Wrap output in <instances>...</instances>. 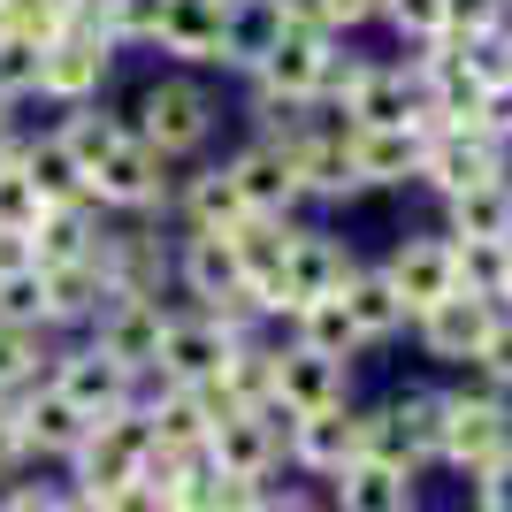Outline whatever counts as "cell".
<instances>
[{
	"label": "cell",
	"instance_id": "29",
	"mask_svg": "<svg viewBox=\"0 0 512 512\" xmlns=\"http://www.w3.org/2000/svg\"><path fill=\"white\" fill-rule=\"evenodd\" d=\"M92 245H100L92 199H77V207H46V214H39V230H31V253H39V268H69V260H92Z\"/></svg>",
	"mask_w": 512,
	"mask_h": 512
},
{
	"label": "cell",
	"instance_id": "19",
	"mask_svg": "<svg viewBox=\"0 0 512 512\" xmlns=\"http://www.w3.org/2000/svg\"><path fill=\"white\" fill-rule=\"evenodd\" d=\"M85 192L100 199V207H123V214L153 207V199H161V153H146V146H138V130H130L123 146L85 176Z\"/></svg>",
	"mask_w": 512,
	"mask_h": 512
},
{
	"label": "cell",
	"instance_id": "26",
	"mask_svg": "<svg viewBox=\"0 0 512 512\" xmlns=\"http://www.w3.org/2000/svg\"><path fill=\"white\" fill-rule=\"evenodd\" d=\"M222 23H230V0H169L161 46L184 62H222Z\"/></svg>",
	"mask_w": 512,
	"mask_h": 512
},
{
	"label": "cell",
	"instance_id": "11",
	"mask_svg": "<svg viewBox=\"0 0 512 512\" xmlns=\"http://www.w3.org/2000/svg\"><path fill=\"white\" fill-rule=\"evenodd\" d=\"M153 421V451H169V459H207V436L214 421H222V398L214 390H184V383H161L153 398H138Z\"/></svg>",
	"mask_w": 512,
	"mask_h": 512
},
{
	"label": "cell",
	"instance_id": "53",
	"mask_svg": "<svg viewBox=\"0 0 512 512\" xmlns=\"http://www.w3.org/2000/svg\"><path fill=\"white\" fill-rule=\"evenodd\" d=\"M0 130H8V92H0Z\"/></svg>",
	"mask_w": 512,
	"mask_h": 512
},
{
	"label": "cell",
	"instance_id": "17",
	"mask_svg": "<svg viewBox=\"0 0 512 512\" xmlns=\"http://www.w3.org/2000/svg\"><path fill=\"white\" fill-rule=\"evenodd\" d=\"M268 146L291 153V176H299V199H344V192H360V176H352V161H344V130H306L291 123L283 138H268Z\"/></svg>",
	"mask_w": 512,
	"mask_h": 512
},
{
	"label": "cell",
	"instance_id": "54",
	"mask_svg": "<svg viewBox=\"0 0 512 512\" xmlns=\"http://www.w3.org/2000/svg\"><path fill=\"white\" fill-rule=\"evenodd\" d=\"M0 8H8V0H0Z\"/></svg>",
	"mask_w": 512,
	"mask_h": 512
},
{
	"label": "cell",
	"instance_id": "44",
	"mask_svg": "<svg viewBox=\"0 0 512 512\" xmlns=\"http://www.w3.org/2000/svg\"><path fill=\"white\" fill-rule=\"evenodd\" d=\"M497 23H505V0H444V31H459V39H482Z\"/></svg>",
	"mask_w": 512,
	"mask_h": 512
},
{
	"label": "cell",
	"instance_id": "50",
	"mask_svg": "<svg viewBox=\"0 0 512 512\" xmlns=\"http://www.w3.org/2000/svg\"><path fill=\"white\" fill-rule=\"evenodd\" d=\"M31 467V459H23V436H16V413L0 406V482H16V474Z\"/></svg>",
	"mask_w": 512,
	"mask_h": 512
},
{
	"label": "cell",
	"instance_id": "14",
	"mask_svg": "<svg viewBox=\"0 0 512 512\" xmlns=\"http://www.w3.org/2000/svg\"><path fill=\"white\" fill-rule=\"evenodd\" d=\"M8 413H16V436H23V459H77V444H85V413L69 406L54 383H39V390H23V398H8Z\"/></svg>",
	"mask_w": 512,
	"mask_h": 512
},
{
	"label": "cell",
	"instance_id": "16",
	"mask_svg": "<svg viewBox=\"0 0 512 512\" xmlns=\"http://www.w3.org/2000/svg\"><path fill=\"white\" fill-rule=\"evenodd\" d=\"M497 138H474V130H428L421 146V184H436L444 199L474 192V184H497Z\"/></svg>",
	"mask_w": 512,
	"mask_h": 512
},
{
	"label": "cell",
	"instance_id": "9",
	"mask_svg": "<svg viewBox=\"0 0 512 512\" xmlns=\"http://www.w3.org/2000/svg\"><path fill=\"white\" fill-rule=\"evenodd\" d=\"M329 69H337V54H329V31H314V23H291V31L276 39V54H268L253 77H260V92H268V100H283V107H314L321 85H329Z\"/></svg>",
	"mask_w": 512,
	"mask_h": 512
},
{
	"label": "cell",
	"instance_id": "6",
	"mask_svg": "<svg viewBox=\"0 0 512 512\" xmlns=\"http://www.w3.org/2000/svg\"><path fill=\"white\" fill-rule=\"evenodd\" d=\"M344 283H352V253H344L337 237H321V230H299L291 253H283L276 291L260 299V314H299V306H314V299H337Z\"/></svg>",
	"mask_w": 512,
	"mask_h": 512
},
{
	"label": "cell",
	"instance_id": "35",
	"mask_svg": "<svg viewBox=\"0 0 512 512\" xmlns=\"http://www.w3.org/2000/svg\"><path fill=\"white\" fill-rule=\"evenodd\" d=\"M184 214H192V230H237L245 222V199H237V184H230V169H207V176H192L184 184Z\"/></svg>",
	"mask_w": 512,
	"mask_h": 512
},
{
	"label": "cell",
	"instance_id": "3",
	"mask_svg": "<svg viewBox=\"0 0 512 512\" xmlns=\"http://www.w3.org/2000/svg\"><path fill=\"white\" fill-rule=\"evenodd\" d=\"M283 436H291V413L283 406H260V413H222L207 436V467L230 474V482H253L268 490L283 467Z\"/></svg>",
	"mask_w": 512,
	"mask_h": 512
},
{
	"label": "cell",
	"instance_id": "18",
	"mask_svg": "<svg viewBox=\"0 0 512 512\" xmlns=\"http://www.w3.org/2000/svg\"><path fill=\"white\" fill-rule=\"evenodd\" d=\"M107 62H115V54H107V31H62V39L39 54V92L77 107V100H92V92H100Z\"/></svg>",
	"mask_w": 512,
	"mask_h": 512
},
{
	"label": "cell",
	"instance_id": "4",
	"mask_svg": "<svg viewBox=\"0 0 512 512\" xmlns=\"http://www.w3.org/2000/svg\"><path fill=\"white\" fill-rule=\"evenodd\" d=\"M505 451H512V406H505V398H467V390H444V451H436V459L482 482Z\"/></svg>",
	"mask_w": 512,
	"mask_h": 512
},
{
	"label": "cell",
	"instance_id": "2",
	"mask_svg": "<svg viewBox=\"0 0 512 512\" xmlns=\"http://www.w3.org/2000/svg\"><path fill=\"white\" fill-rule=\"evenodd\" d=\"M146 459H153V421H146V406L92 421L85 444H77V459H69L77 497H100V490H115V482H138V474H146Z\"/></svg>",
	"mask_w": 512,
	"mask_h": 512
},
{
	"label": "cell",
	"instance_id": "51",
	"mask_svg": "<svg viewBox=\"0 0 512 512\" xmlns=\"http://www.w3.org/2000/svg\"><path fill=\"white\" fill-rule=\"evenodd\" d=\"M497 314H512V268H505V291H497Z\"/></svg>",
	"mask_w": 512,
	"mask_h": 512
},
{
	"label": "cell",
	"instance_id": "1",
	"mask_svg": "<svg viewBox=\"0 0 512 512\" xmlns=\"http://www.w3.org/2000/svg\"><path fill=\"white\" fill-rule=\"evenodd\" d=\"M444 451V390H398L390 406L367 413V459H390V467H436Z\"/></svg>",
	"mask_w": 512,
	"mask_h": 512
},
{
	"label": "cell",
	"instance_id": "34",
	"mask_svg": "<svg viewBox=\"0 0 512 512\" xmlns=\"http://www.w3.org/2000/svg\"><path fill=\"white\" fill-rule=\"evenodd\" d=\"M54 138H62V146L77 153V169L92 176V169L107 161V153H115V146L130 138V123H123V115H107V107H77V115H69V123L54 130Z\"/></svg>",
	"mask_w": 512,
	"mask_h": 512
},
{
	"label": "cell",
	"instance_id": "38",
	"mask_svg": "<svg viewBox=\"0 0 512 512\" xmlns=\"http://www.w3.org/2000/svg\"><path fill=\"white\" fill-rule=\"evenodd\" d=\"M451 268H459V291L497 299V291H505V268H512V245H451Z\"/></svg>",
	"mask_w": 512,
	"mask_h": 512
},
{
	"label": "cell",
	"instance_id": "24",
	"mask_svg": "<svg viewBox=\"0 0 512 512\" xmlns=\"http://www.w3.org/2000/svg\"><path fill=\"white\" fill-rule=\"evenodd\" d=\"M329 505L337 512H413V474L390 467V459H352L329 482Z\"/></svg>",
	"mask_w": 512,
	"mask_h": 512
},
{
	"label": "cell",
	"instance_id": "32",
	"mask_svg": "<svg viewBox=\"0 0 512 512\" xmlns=\"http://www.w3.org/2000/svg\"><path fill=\"white\" fill-rule=\"evenodd\" d=\"M46 276V321H100L107 306V276L92 260H69V268H39Z\"/></svg>",
	"mask_w": 512,
	"mask_h": 512
},
{
	"label": "cell",
	"instance_id": "25",
	"mask_svg": "<svg viewBox=\"0 0 512 512\" xmlns=\"http://www.w3.org/2000/svg\"><path fill=\"white\" fill-rule=\"evenodd\" d=\"M230 184H237V199H245V214H283L291 199H299V176H291V153L283 146H245L230 161Z\"/></svg>",
	"mask_w": 512,
	"mask_h": 512
},
{
	"label": "cell",
	"instance_id": "42",
	"mask_svg": "<svg viewBox=\"0 0 512 512\" xmlns=\"http://www.w3.org/2000/svg\"><path fill=\"white\" fill-rule=\"evenodd\" d=\"M367 16H383V0H291V23H314V31H352Z\"/></svg>",
	"mask_w": 512,
	"mask_h": 512
},
{
	"label": "cell",
	"instance_id": "8",
	"mask_svg": "<svg viewBox=\"0 0 512 512\" xmlns=\"http://www.w3.org/2000/svg\"><path fill=\"white\" fill-rule=\"evenodd\" d=\"M283 459H291L299 474H314V482H337L352 459H367V413L329 406V413H306V421H291V436H283Z\"/></svg>",
	"mask_w": 512,
	"mask_h": 512
},
{
	"label": "cell",
	"instance_id": "31",
	"mask_svg": "<svg viewBox=\"0 0 512 512\" xmlns=\"http://www.w3.org/2000/svg\"><path fill=\"white\" fill-rule=\"evenodd\" d=\"M23 176H31V192L46 199V207H77L85 192V169H77V153L62 146V138H31L23 146Z\"/></svg>",
	"mask_w": 512,
	"mask_h": 512
},
{
	"label": "cell",
	"instance_id": "7",
	"mask_svg": "<svg viewBox=\"0 0 512 512\" xmlns=\"http://www.w3.org/2000/svg\"><path fill=\"white\" fill-rule=\"evenodd\" d=\"M161 337H169V314L146 291H115L100 306V321H92V344L130 375H161Z\"/></svg>",
	"mask_w": 512,
	"mask_h": 512
},
{
	"label": "cell",
	"instance_id": "12",
	"mask_svg": "<svg viewBox=\"0 0 512 512\" xmlns=\"http://www.w3.org/2000/svg\"><path fill=\"white\" fill-rule=\"evenodd\" d=\"M237 352V329H222L214 314H169V337H161V383H184V390H214V375L230 367Z\"/></svg>",
	"mask_w": 512,
	"mask_h": 512
},
{
	"label": "cell",
	"instance_id": "40",
	"mask_svg": "<svg viewBox=\"0 0 512 512\" xmlns=\"http://www.w3.org/2000/svg\"><path fill=\"white\" fill-rule=\"evenodd\" d=\"M39 39H23V31H0V92L16 100V92H39Z\"/></svg>",
	"mask_w": 512,
	"mask_h": 512
},
{
	"label": "cell",
	"instance_id": "33",
	"mask_svg": "<svg viewBox=\"0 0 512 512\" xmlns=\"http://www.w3.org/2000/svg\"><path fill=\"white\" fill-rule=\"evenodd\" d=\"M291 321H299V352H321V360L352 367V352H360V329H352L344 299H314V306H299Z\"/></svg>",
	"mask_w": 512,
	"mask_h": 512
},
{
	"label": "cell",
	"instance_id": "30",
	"mask_svg": "<svg viewBox=\"0 0 512 512\" xmlns=\"http://www.w3.org/2000/svg\"><path fill=\"white\" fill-rule=\"evenodd\" d=\"M337 299H344V314H352V329H360V344H383L390 329L406 321V306H398L383 268H352V283H344Z\"/></svg>",
	"mask_w": 512,
	"mask_h": 512
},
{
	"label": "cell",
	"instance_id": "5",
	"mask_svg": "<svg viewBox=\"0 0 512 512\" xmlns=\"http://www.w3.org/2000/svg\"><path fill=\"white\" fill-rule=\"evenodd\" d=\"M214 130V100L192 85V77H161V85H146V100H138V146L161 153V161H176V153L207 146Z\"/></svg>",
	"mask_w": 512,
	"mask_h": 512
},
{
	"label": "cell",
	"instance_id": "23",
	"mask_svg": "<svg viewBox=\"0 0 512 512\" xmlns=\"http://www.w3.org/2000/svg\"><path fill=\"white\" fill-rule=\"evenodd\" d=\"M230 237V253H237V268H245V291H253V299H268V291H276V276H283V253H291V222H283V214H245V222H237V230H222Z\"/></svg>",
	"mask_w": 512,
	"mask_h": 512
},
{
	"label": "cell",
	"instance_id": "36",
	"mask_svg": "<svg viewBox=\"0 0 512 512\" xmlns=\"http://www.w3.org/2000/svg\"><path fill=\"white\" fill-rule=\"evenodd\" d=\"M39 367H46L39 329H16V321H0V406H8V398H23V390H39Z\"/></svg>",
	"mask_w": 512,
	"mask_h": 512
},
{
	"label": "cell",
	"instance_id": "22",
	"mask_svg": "<svg viewBox=\"0 0 512 512\" xmlns=\"http://www.w3.org/2000/svg\"><path fill=\"white\" fill-rule=\"evenodd\" d=\"M291 31V0H230L222 23V69H260L276 54V39Z\"/></svg>",
	"mask_w": 512,
	"mask_h": 512
},
{
	"label": "cell",
	"instance_id": "37",
	"mask_svg": "<svg viewBox=\"0 0 512 512\" xmlns=\"http://www.w3.org/2000/svg\"><path fill=\"white\" fill-rule=\"evenodd\" d=\"M161 16H169V0H100L107 46H161Z\"/></svg>",
	"mask_w": 512,
	"mask_h": 512
},
{
	"label": "cell",
	"instance_id": "49",
	"mask_svg": "<svg viewBox=\"0 0 512 512\" xmlns=\"http://www.w3.org/2000/svg\"><path fill=\"white\" fill-rule=\"evenodd\" d=\"M69 490H39V482H16V490H0V512H62Z\"/></svg>",
	"mask_w": 512,
	"mask_h": 512
},
{
	"label": "cell",
	"instance_id": "15",
	"mask_svg": "<svg viewBox=\"0 0 512 512\" xmlns=\"http://www.w3.org/2000/svg\"><path fill=\"white\" fill-rule=\"evenodd\" d=\"M383 276H390V291H398V306L421 321L428 306H444L451 291H459V268H451V237H406V245L383 260Z\"/></svg>",
	"mask_w": 512,
	"mask_h": 512
},
{
	"label": "cell",
	"instance_id": "21",
	"mask_svg": "<svg viewBox=\"0 0 512 512\" xmlns=\"http://www.w3.org/2000/svg\"><path fill=\"white\" fill-rule=\"evenodd\" d=\"M276 406L291 413V421H306V413H329L344 406V367L321 360V352H276Z\"/></svg>",
	"mask_w": 512,
	"mask_h": 512
},
{
	"label": "cell",
	"instance_id": "47",
	"mask_svg": "<svg viewBox=\"0 0 512 512\" xmlns=\"http://www.w3.org/2000/svg\"><path fill=\"white\" fill-rule=\"evenodd\" d=\"M260 512H337V505H329V490H276V482H268V490H260Z\"/></svg>",
	"mask_w": 512,
	"mask_h": 512
},
{
	"label": "cell",
	"instance_id": "48",
	"mask_svg": "<svg viewBox=\"0 0 512 512\" xmlns=\"http://www.w3.org/2000/svg\"><path fill=\"white\" fill-rule=\"evenodd\" d=\"M39 253H31V230H0V283L8 276H31Z\"/></svg>",
	"mask_w": 512,
	"mask_h": 512
},
{
	"label": "cell",
	"instance_id": "41",
	"mask_svg": "<svg viewBox=\"0 0 512 512\" xmlns=\"http://www.w3.org/2000/svg\"><path fill=\"white\" fill-rule=\"evenodd\" d=\"M0 321H16V329H46V276H8L0 283Z\"/></svg>",
	"mask_w": 512,
	"mask_h": 512
},
{
	"label": "cell",
	"instance_id": "45",
	"mask_svg": "<svg viewBox=\"0 0 512 512\" xmlns=\"http://www.w3.org/2000/svg\"><path fill=\"white\" fill-rule=\"evenodd\" d=\"M92 512H169V505H161V482H146V474H138V482L100 490V497H92Z\"/></svg>",
	"mask_w": 512,
	"mask_h": 512
},
{
	"label": "cell",
	"instance_id": "39",
	"mask_svg": "<svg viewBox=\"0 0 512 512\" xmlns=\"http://www.w3.org/2000/svg\"><path fill=\"white\" fill-rule=\"evenodd\" d=\"M46 199L31 192V176H23V153L16 161H0V230H39Z\"/></svg>",
	"mask_w": 512,
	"mask_h": 512
},
{
	"label": "cell",
	"instance_id": "52",
	"mask_svg": "<svg viewBox=\"0 0 512 512\" xmlns=\"http://www.w3.org/2000/svg\"><path fill=\"white\" fill-rule=\"evenodd\" d=\"M16 153H23V146H16V138H8V130H0V161H16Z\"/></svg>",
	"mask_w": 512,
	"mask_h": 512
},
{
	"label": "cell",
	"instance_id": "10",
	"mask_svg": "<svg viewBox=\"0 0 512 512\" xmlns=\"http://www.w3.org/2000/svg\"><path fill=\"white\" fill-rule=\"evenodd\" d=\"M46 383L62 390V398L85 413V421H107V413H130V406H138V375H130V367H115L100 344H77V352H62Z\"/></svg>",
	"mask_w": 512,
	"mask_h": 512
},
{
	"label": "cell",
	"instance_id": "43",
	"mask_svg": "<svg viewBox=\"0 0 512 512\" xmlns=\"http://www.w3.org/2000/svg\"><path fill=\"white\" fill-rule=\"evenodd\" d=\"M383 16L406 31V39H444V0H383Z\"/></svg>",
	"mask_w": 512,
	"mask_h": 512
},
{
	"label": "cell",
	"instance_id": "46",
	"mask_svg": "<svg viewBox=\"0 0 512 512\" xmlns=\"http://www.w3.org/2000/svg\"><path fill=\"white\" fill-rule=\"evenodd\" d=\"M482 375H490L497 390H512V314H497V329H490V344H482Z\"/></svg>",
	"mask_w": 512,
	"mask_h": 512
},
{
	"label": "cell",
	"instance_id": "27",
	"mask_svg": "<svg viewBox=\"0 0 512 512\" xmlns=\"http://www.w3.org/2000/svg\"><path fill=\"white\" fill-rule=\"evenodd\" d=\"M214 398H222L230 413H260V406H276V352H268V344H253V337H237L230 367L214 375Z\"/></svg>",
	"mask_w": 512,
	"mask_h": 512
},
{
	"label": "cell",
	"instance_id": "28",
	"mask_svg": "<svg viewBox=\"0 0 512 512\" xmlns=\"http://www.w3.org/2000/svg\"><path fill=\"white\" fill-rule=\"evenodd\" d=\"M451 245H512V184H474L451 199Z\"/></svg>",
	"mask_w": 512,
	"mask_h": 512
},
{
	"label": "cell",
	"instance_id": "13",
	"mask_svg": "<svg viewBox=\"0 0 512 512\" xmlns=\"http://www.w3.org/2000/svg\"><path fill=\"white\" fill-rule=\"evenodd\" d=\"M497 329V299H474V291H451L444 306H428L421 314V352L444 367H474L482 360V344Z\"/></svg>",
	"mask_w": 512,
	"mask_h": 512
},
{
	"label": "cell",
	"instance_id": "20",
	"mask_svg": "<svg viewBox=\"0 0 512 512\" xmlns=\"http://www.w3.org/2000/svg\"><path fill=\"white\" fill-rule=\"evenodd\" d=\"M421 146H428V130H352L344 123V161H352L360 184H406V176H421Z\"/></svg>",
	"mask_w": 512,
	"mask_h": 512
}]
</instances>
